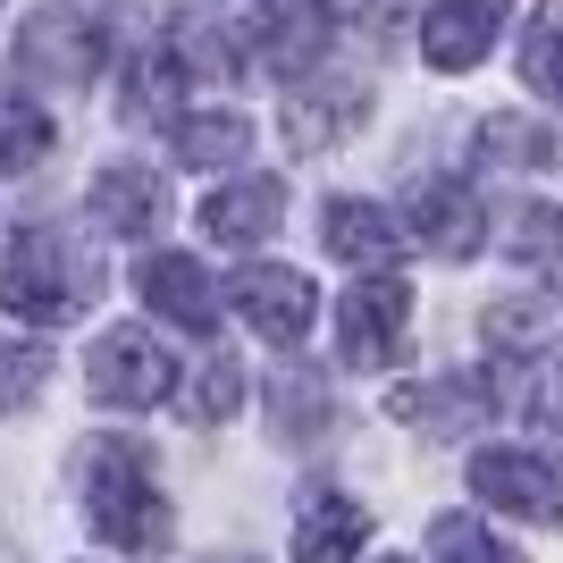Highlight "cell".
<instances>
[{"mask_svg": "<svg viewBox=\"0 0 563 563\" xmlns=\"http://www.w3.org/2000/svg\"><path fill=\"white\" fill-rule=\"evenodd\" d=\"M505 404H514L530 429H563V353H530L521 378L505 387Z\"/></svg>", "mask_w": 563, "mask_h": 563, "instance_id": "obj_22", "label": "cell"}, {"mask_svg": "<svg viewBox=\"0 0 563 563\" xmlns=\"http://www.w3.org/2000/svg\"><path fill=\"white\" fill-rule=\"evenodd\" d=\"M43 152H51V118H43V101L0 93V168H34Z\"/></svg>", "mask_w": 563, "mask_h": 563, "instance_id": "obj_24", "label": "cell"}, {"mask_svg": "<svg viewBox=\"0 0 563 563\" xmlns=\"http://www.w3.org/2000/svg\"><path fill=\"white\" fill-rule=\"evenodd\" d=\"M404 219H412V244H429L438 261H471L479 253V228H488V211H479V194L463 177H412Z\"/></svg>", "mask_w": 563, "mask_h": 563, "instance_id": "obj_6", "label": "cell"}, {"mask_svg": "<svg viewBox=\"0 0 563 563\" xmlns=\"http://www.w3.org/2000/svg\"><path fill=\"white\" fill-rule=\"evenodd\" d=\"M362 110H371V93L362 85H303V93H286V143L295 152H329L336 135H353L362 126Z\"/></svg>", "mask_w": 563, "mask_h": 563, "instance_id": "obj_17", "label": "cell"}, {"mask_svg": "<svg viewBox=\"0 0 563 563\" xmlns=\"http://www.w3.org/2000/svg\"><path fill=\"white\" fill-rule=\"evenodd\" d=\"M51 378V353L43 345H18V336H0V412H18V404L43 396Z\"/></svg>", "mask_w": 563, "mask_h": 563, "instance_id": "obj_28", "label": "cell"}, {"mask_svg": "<svg viewBox=\"0 0 563 563\" xmlns=\"http://www.w3.org/2000/svg\"><path fill=\"white\" fill-rule=\"evenodd\" d=\"M514 18L505 0H438L421 18V59L429 68H446V76H463V68H479L496 51V25Z\"/></svg>", "mask_w": 563, "mask_h": 563, "instance_id": "obj_11", "label": "cell"}, {"mask_svg": "<svg viewBox=\"0 0 563 563\" xmlns=\"http://www.w3.org/2000/svg\"><path fill=\"white\" fill-rule=\"evenodd\" d=\"M18 68L34 76V85H93V68H101V25H85V18H25V34H18Z\"/></svg>", "mask_w": 563, "mask_h": 563, "instance_id": "obj_9", "label": "cell"}, {"mask_svg": "<svg viewBox=\"0 0 563 563\" xmlns=\"http://www.w3.org/2000/svg\"><path fill=\"white\" fill-rule=\"evenodd\" d=\"M278 219H286V186H278V177H235V186L211 194L202 228H211L219 244H261Z\"/></svg>", "mask_w": 563, "mask_h": 563, "instance_id": "obj_18", "label": "cell"}, {"mask_svg": "<svg viewBox=\"0 0 563 563\" xmlns=\"http://www.w3.org/2000/svg\"><path fill=\"white\" fill-rule=\"evenodd\" d=\"M320 235H329V253L336 261H353V269H396L404 253H412V235L396 228V219L378 211V202H353V194H336L329 211H320Z\"/></svg>", "mask_w": 563, "mask_h": 563, "instance_id": "obj_14", "label": "cell"}, {"mask_svg": "<svg viewBox=\"0 0 563 563\" xmlns=\"http://www.w3.org/2000/svg\"><path fill=\"white\" fill-rule=\"evenodd\" d=\"M362 530H371V514L345 488H303V505H295V563H353Z\"/></svg>", "mask_w": 563, "mask_h": 563, "instance_id": "obj_16", "label": "cell"}, {"mask_svg": "<svg viewBox=\"0 0 563 563\" xmlns=\"http://www.w3.org/2000/svg\"><path fill=\"white\" fill-rule=\"evenodd\" d=\"M244 51H253L261 68H278V76L311 68V59L329 51V9H320V0H269V9L244 18Z\"/></svg>", "mask_w": 563, "mask_h": 563, "instance_id": "obj_10", "label": "cell"}, {"mask_svg": "<svg viewBox=\"0 0 563 563\" xmlns=\"http://www.w3.org/2000/svg\"><path fill=\"white\" fill-rule=\"evenodd\" d=\"M101 303V253L68 228H18L0 244V311L34 329H68Z\"/></svg>", "mask_w": 563, "mask_h": 563, "instance_id": "obj_1", "label": "cell"}, {"mask_svg": "<svg viewBox=\"0 0 563 563\" xmlns=\"http://www.w3.org/2000/svg\"><path fill=\"white\" fill-rule=\"evenodd\" d=\"M228 303L244 311V320H253L269 345H286V353L303 345L311 320H320V295H311V278H303V269H269V261H261V269H244V278L228 286Z\"/></svg>", "mask_w": 563, "mask_h": 563, "instance_id": "obj_7", "label": "cell"}, {"mask_svg": "<svg viewBox=\"0 0 563 563\" xmlns=\"http://www.w3.org/2000/svg\"><path fill=\"white\" fill-rule=\"evenodd\" d=\"M168 143H177V161H186V168H228V161H244L253 126H244L235 110H194V118L168 126Z\"/></svg>", "mask_w": 563, "mask_h": 563, "instance_id": "obj_20", "label": "cell"}, {"mask_svg": "<svg viewBox=\"0 0 563 563\" xmlns=\"http://www.w3.org/2000/svg\"><path fill=\"white\" fill-rule=\"evenodd\" d=\"M143 303L161 311V320H177V329H194V336H211L219 329V286H211V269L194 253H152L143 261Z\"/></svg>", "mask_w": 563, "mask_h": 563, "instance_id": "obj_13", "label": "cell"}, {"mask_svg": "<svg viewBox=\"0 0 563 563\" xmlns=\"http://www.w3.org/2000/svg\"><path fill=\"white\" fill-rule=\"evenodd\" d=\"M269 421H278V438H303V446L329 429V387H320L311 362H286V371L269 378Z\"/></svg>", "mask_w": 563, "mask_h": 563, "instance_id": "obj_19", "label": "cell"}, {"mask_svg": "<svg viewBox=\"0 0 563 563\" xmlns=\"http://www.w3.org/2000/svg\"><path fill=\"white\" fill-rule=\"evenodd\" d=\"M85 521H93V539L118 547V555H161L168 547V496L152 479L135 438H101L93 446V479H85Z\"/></svg>", "mask_w": 563, "mask_h": 563, "instance_id": "obj_2", "label": "cell"}, {"mask_svg": "<svg viewBox=\"0 0 563 563\" xmlns=\"http://www.w3.org/2000/svg\"><path fill=\"white\" fill-rule=\"evenodd\" d=\"M429 547H438V563H521L514 547H496L471 514H438L429 521Z\"/></svg>", "mask_w": 563, "mask_h": 563, "instance_id": "obj_27", "label": "cell"}, {"mask_svg": "<svg viewBox=\"0 0 563 563\" xmlns=\"http://www.w3.org/2000/svg\"><path fill=\"white\" fill-rule=\"evenodd\" d=\"M85 387H93V404H110V412H143V404L177 396V353L152 329H110L93 345V362H85Z\"/></svg>", "mask_w": 563, "mask_h": 563, "instance_id": "obj_3", "label": "cell"}, {"mask_svg": "<svg viewBox=\"0 0 563 563\" xmlns=\"http://www.w3.org/2000/svg\"><path fill=\"white\" fill-rule=\"evenodd\" d=\"M387 563H404V555H387Z\"/></svg>", "mask_w": 563, "mask_h": 563, "instance_id": "obj_30", "label": "cell"}, {"mask_svg": "<svg viewBox=\"0 0 563 563\" xmlns=\"http://www.w3.org/2000/svg\"><path fill=\"white\" fill-rule=\"evenodd\" d=\"M539 329H547V303H496L488 311V336H496V345H530Z\"/></svg>", "mask_w": 563, "mask_h": 563, "instance_id": "obj_29", "label": "cell"}, {"mask_svg": "<svg viewBox=\"0 0 563 563\" xmlns=\"http://www.w3.org/2000/svg\"><path fill=\"white\" fill-rule=\"evenodd\" d=\"M471 488H479V505H496L514 521H547V530L563 521V471L547 454H514V446L471 454Z\"/></svg>", "mask_w": 563, "mask_h": 563, "instance_id": "obj_4", "label": "cell"}, {"mask_svg": "<svg viewBox=\"0 0 563 563\" xmlns=\"http://www.w3.org/2000/svg\"><path fill=\"white\" fill-rule=\"evenodd\" d=\"M505 253L530 261V269H547V278L563 286V211L555 202H521V211L505 219Z\"/></svg>", "mask_w": 563, "mask_h": 563, "instance_id": "obj_21", "label": "cell"}, {"mask_svg": "<svg viewBox=\"0 0 563 563\" xmlns=\"http://www.w3.org/2000/svg\"><path fill=\"white\" fill-rule=\"evenodd\" d=\"M404 329H412V286L404 278H362L336 311V336H345L353 362H396Z\"/></svg>", "mask_w": 563, "mask_h": 563, "instance_id": "obj_8", "label": "cell"}, {"mask_svg": "<svg viewBox=\"0 0 563 563\" xmlns=\"http://www.w3.org/2000/svg\"><path fill=\"white\" fill-rule=\"evenodd\" d=\"M521 76H530V93L563 101V9H539V18H530V43H521Z\"/></svg>", "mask_w": 563, "mask_h": 563, "instance_id": "obj_26", "label": "cell"}, {"mask_svg": "<svg viewBox=\"0 0 563 563\" xmlns=\"http://www.w3.org/2000/svg\"><path fill=\"white\" fill-rule=\"evenodd\" d=\"M479 152L505 161V168H547L555 161V135L530 126V118H479Z\"/></svg>", "mask_w": 563, "mask_h": 563, "instance_id": "obj_25", "label": "cell"}, {"mask_svg": "<svg viewBox=\"0 0 563 563\" xmlns=\"http://www.w3.org/2000/svg\"><path fill=\"white\" fill-rule=\"evenodd\" d=\"M488 404H496L488 371H446V378H429V387H396L387 412L396 421H429V438H463V429L488 421Z\"/></svg>", "mask_w": 563, "mask_h": 563, "instance_id": "obj_12", "label": "cell"}, {"mask_svg": "<svg viewBox=\"0 0 563 563\" xmlns=\"http://www.w3.org/2000/svg\"><path fill=\"white\" fill-rule=\"evenodd\" d=\"M85 202H93V219L110 235H152L168 219V186H161V168H143V161H110Z\"/></svg>", "mask_w": 563, "mask_h": 563, "instance_id": "obj_15", "label": "cell"}, {"mask_svg": "<svg viewBox=\"0 0 563 563\" xmlns=\"http://www.w3.org/2000/svg\"><path fill=\"white\" fill-rule=\"evenodd\" d=\"M235 404H244V378H235V362H202V371L177 387V412H186L194 429H219Z\"/></svg>", "mask_w": 563, "mask_h": 563, "instance_id": "obj_23", "label": "cell"}, {"mask_svg": "<svg viewBox=\"0 0 563 563\" xmlns=\"http://www.w3.org/2000/svg\"><path fill=\"white\" fill-rule=\"evenodd\" d=\"M228 76H235V43L211 18H168L143 85H168V93H228Z\"/></svg>", "mask_w": 563, "mask_h": 563, "instance_id": "obj_5", "label": "cell"}]
</instances>
